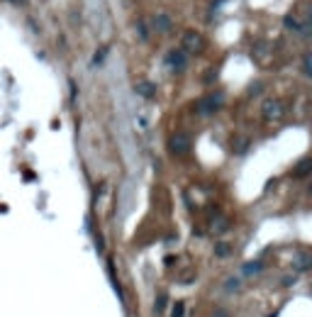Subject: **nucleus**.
Listing matches in <instances>:
<instances>
[{
    "label": "nucleus",
    "mask_w": 312,
    "mask_h": 317,
    "mask_svg": "<svg viewBox=\"0 0 312 317\" xmlns=\"http://www.w3.org/2000/svg\"><path fill=\"white\" fill-rule=\"evenodd\" d=\"M261 268H263V263H261V261H254V263H247V266H244V273L251 276V273H258Z\"/></svg>",
    "instance_id": "1a4fd4ad"
},
{
    "label": "nucleus",
    "mask_w": 312,
    "mask_h": 317,
    "mask_svg": "<svg viewBox=\"0 0 312 317\" xmlns=\"http://www.w3.org/2000/svg\"><path fill=\"white\" fill-rule=\"evenodd\" d=\"M154 27L159 29V32H169L171 29V17L169 15H156V17H154Z\"/></svg>",
    "instance_id": "0eeeda50"
},
{
    "label": "nucleus",
    "mask_w": 312,
    "mask_h": 317,
    "mask_svg": "<svg viewBox=\"0 0 312 317\" xmlns=\"http://www.w3.org/2000/svg\"><path fill=\"white\" fill-rule=\"evenodd\" d=\"M183 49H186V52H202V49H205V39H202V34L195 32V29L186 32V34H183Z\"/></svg>",
    "instance_id": "f257e3e1"
},
{
    "label": "nucleus",
    "mask_w": 312,
    "mask_h": 317,
    "mask_svg": "<svg viewBox=\"0 0 312 317\" xmlns=\"http://www.w3.org/2000/svg\"><path fill=\"white\" fill-rule=\"evenodd\" d=\"M183 313H186V305L178 300V303H173V308H171V317H183Z\"/></svg>",
    "instance_id": "9b49d317"
},
{
    "label": "nucleus",
    "mask_w": 312,
    "mask_h": 317,
    "mask_svg": "<svg viewBox=\"0 0 312 317\" xmlns=\"http://www.w3.org/2000/svg\"><path fill=\"white\" fill-rule=\"evenodd\" d=\"M247 144H249L247 139H239V144H237V151H247Z\"/></svg>",
    "instance_id": "2eb2a0df"
},
{
    "label": "nucleus",
    "mask_w": 312,
    "mask_h": 317,
    "mask_svg": "<svg viewBox=\"0 0 312 317\" xmlns=\"http://www.w3.org/2000/svg\"><path fill=\"white\" fill-rule=\"evenodd\" d=\"M166 63H169L173 71H183V68H186V63H188V57H186V52L176 49V52H171L169 57H166Z\"/></svg>",
    "instance_id": "20e7f679"
},
{
    "label": "nucleus",
    "mask_w": 312,
    "mask_h": 317,
    "mask_svg": "<svg viewBox=\"0 0 312 317\" xmlns=\"http://www.w3.org/2000/svg\"><path fill=\"white\" fill-rule=\"evenodd\" d=\"M134 90H137L139 95H144V98H154V95H156V88H154V83H149V81L137 83V86H134Z\"/></svg>",
    "instance_id": "423d86ee"
},
{
    "label": "nucleus",
    "mask_w": 312,
    "mask_h": 317,
    "mask_svg": "<svg viewBox=\"0 0 312 317\" xmlns=\"http://www.w3.org/2000/svg\"><path fill=\"white\" fill-rule=\"evenodd\" d=\"M15 2H22V0H15Z\"/></svg>",
    "instance_id": "a211bd4d"
},
{
    "label": "nucleus",
    "mask_w": 312,
    "mask_h": 317,
    "mask_svg": "<svg viewBox=\"0 0 312 317\" xmlns=\"http://www.w3.org/2000/svg\"><path fill=\"white\" fill-rule=\"evenodd\" d=\"M285 27H293V29H300V25H298V20H295V17H285Z\"/></svg>",
    "instance_id": "ddd939ff"
},
{
    "label": "nucleus",
    "mask_w": 312,
    "mask_h": 317,
    "mask_svg": "<svg viewBox=\"0 0 312 317\" xmlns=\"http://www.w3.org/2000/svg\"><path fill=\"white\" fill-rule=\"evenodd\" d=\"M169 146H171V151H173L176 156H183V154L190 151V137H188V134H173Z\"/></svg>",
    "instance_id": "7ed1b4c3"
},
{
    "label": "nucleus",
    "mask_w": 312,
    "mask_h": 317,
    "mask_svg": "<svg viewBox=\"0 0 312 317\" xmlns=\"http://www.w3.org/2000/svg\"><path fill=\"white\" fill-rule=\"evenodd\" d=\"M222 95L217 93V95H207V98H202L198 103V113L200 115H212L215 110H220V105H222Z\"/></svg>",
    "instance_id": "f03ea898"
},
{
    "label": "nucleus",
    "mask_w": 312,
    "mask_h": 317,
    "mask_svg": "<svg viewBox=\"0 0 312 317\" xmlns=\"http://www.w3.org/2000/svg\"><path fill=\"white\" fill-rule=\"evenodd\" d=\"M232 288H234V290L239 288V281H234V278H232V281H227V290H232Z\"/></svg>",
    "instance_id": "dca6fc26"
},
{
    "label": "nucleus",
    "mask_w": 312,
    "mask_h": 317,
    "mask_svg": "<svg viewBox=\"0 0 312 317\" xmlns=\"http://www.w3.org/2000/svg\"><path fill=\"white\" fill-rule=\"evenodd\" d=\"M295 268H300V271L310 268V256H308V254H300V259L295 261Z\"/></svg>",
    "instance_id": "9d476101"
},
{
    "label": "nucleus",
    "mask_w": 312,
    "mask_h": 317,
    "mask_svg": "<svg viewBox=\"0 0 312 317\" xmlns=\"http://www.w3.org/2000/svg\"><path fill=\"white\" fill-rule=\"evenodd\" d=\"M215 317H227L225 313H215Z\"/></svg>",
    "instance_id": "f3484780"
},
{
    "label": "nucleus",
    "mask_w": 312,
    "mask_h": 317,
    "mask_svg": "<svg viewBox=\"0 0 312 317\" xmlns=\"http://www.w3.org/2000/svg\"><path fill=\"white\" fill-rule=\"evenodd\" d=\"M281 115H283V105L278 100H266L263 103V117L266 120H278Z\"/></svg>",
    "instance_id": "39448f33"
},
{
    "label": "nucleus",
    "mask_w": 312,
    "mask_h": 317,
    "mask_svg": "<svg viewBox=\"0 0 312 317\" xmlns=\"http://www.w3.org/2000/svg\"><path fill=\"white\" fill-rule=\"evenodd\" d=\"M229 252H232V249H229V244H225V242H217V244H215V254H217L220 259H227Z\"/></svg>",
    "instance_id": "6e6552de"
},
{
    "label": "nucleus",
    "mask_w": 312,
    "mask_h": 317,
    "mask_svg": "<svg viewBox=\"0 0 312 317\" xmlns=\"http://www.w3.org/2000/svg\"><path fill=\"white\" fill-rule=\"evenodd\" d=\"M303 71L310 76V57H305V61H303Z\"/></svg>",
    "instance_id": "4468645a"
},
{
    "label": "nucleus",
    "mask_w": 312,
    "mask_h": 317,
    "mask_svg": "<svg viewBox=\"0 0 312 317\" xmlns=\"http://www.w3.org/2000/svg\"><path fill=\"white\" fill-rule=\"evenodd\" d=\"M308 171H310V161L305 159V161L298 166V171H295V173H298V176H308Z\"/></svg>",
    "instance_id": "f8f14e48"
}]
</instances>
